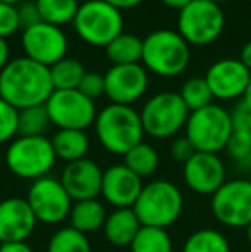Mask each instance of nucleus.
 Masks as SVG:
<instances>
[{
    "label": "nucleus",
    "mask_w": 251,
    "mask_h": 252,
    "mask_svg": "<svg viewBox=\"0 0 251 252\" xmlns=\"http://www.w3.org/2000/svg\"><path fill=\"white\" fill-rule=\"evenodd\" d=\"M210 2H215V3H218V5H220V3L225 2V0H210Z\"/></svg>",
    "instance_id": "47"
},
{
    "label": "nucleus",
    "mask_w": 251,
    "mask_h": 252,
    "mask_svg": "<svg viewBox=\"0 0 251 252\" xmlns=\"http://www.w3.org/2000/svg\"><path fill=\"white\" fill-rule=\"evenodd\" d=\"M141 223L133 208H119L107 215L104 225V235L108 244L115 247L131 246L136 233L140 232Z\"/></svg>",
    "instance_id": "20"
},
{
    "label": "nucleus",
    "mask_w": 251,
    "mask_h": 252,
    "mask_svg": "<svg viewBox=\"0 0 251 252\" xmlns=\"http://www.w3.org/2000/svg\"><path fill=\"white\" fill-rule=\"evenodd\" d=\"M0 252H33L28 242H3L0 244Z\"/></svg>",
    "instance_id": "39"
},
{
    "label": "nucleus",
    "mask_w": 251,
    "mask_h": 252,
    "mask_svg": "<svg viewBox=\"0 0 251 252\" xmlns=\"http://www.w3.org/2000/svg\"><path fill=\"white\" fill-rule=\"evenodd\" d=\"M57 161V155L47 136H17L5 151V166L12 175L24 180L47 177Z\"/></svg>",
    "instance_id": "5"
},
{
    "label": "nucleus",
    "mask_w": 251,
    "mask_h": 252,
    "mask_svg": "<svg viewBox=\"0 0 251 252\" xmlns=\"http://www.w3.org/2000/svg\"><path fill=\"white\" fill-rule=\"evenodd\" d=\"M143 186V179L131 172L124 163H115L104 170L100 196H104V199L115 209L133 208Z\"/></svg>",
    "instance_id": "19"
},
{
    "label": "nucleus",
    "mask_w": 251,
    "mask_h": 252,
    "mask_svg": "<svg viewBox=\"0 0 251 252\" xmlns=\"http://www.w3.org/2000/svg\"><path fill=\"white\" fill-rule=\"evenodd\" d=\"M104 2L110 3V5H114L115 9H119L122 12V10L134 9V7H138L141 2H143V0H104Z\"/></svg>",
    "instance_id": "40"
},
{
    "label": "nucleus",
    "mask_w": 251,
    "mask_h": 252,
    "mask_svg": "<svg viewBox=\"0 0 251 252\" xmlns=\"http://www.w3.org/2000/svg\"><path fill=\"white\" fill-rule=\"evenodd\" d=\"M179 96L182 98L184 105L188 106L189 113L212 105V100H214V94H212L205 77H198V76L191 77V79H188L182 84L181 91H179Z\"/></svg>",
    "instance_id": "31"
},
{
    "label": "nucleus",
    "mask_w": 251,
    "mask_h": 252,
    "mask_svg": "<svg viewBox=\"0 0 251 252\" xmlns=\"http://www.w3.org/2000/svg\"><path fill=\"white\" fill-rule=\"evenodd\" d=\"M72 26L84 43L105 48L124 33V16L121 10L104 0H86L79 3Z\"/></svg>",
    "instance_id": "6"
},
{
    "label": "nucleus",
    "mask_w": 251,
    "mask_h": 252,
    "mask_svg": "<svg viewBox=\"0 0 251 252\" xmlns=\"http://www.w3.org/2000/svg\"><path fill=\"white\" fill-rule=\"evenodd\" d=\"M182 179L193 192L214 196L225 182V165L218 155L196 151L182 165Z\"/></svg>",
    "instance_id": "16"
},
{
    "label": "nucleus",
    "mask_w": 251,
    "mask_h": 252,
    "mask_svg": "<svg viewBox=\"0 0 251 252\" xmlns=\"http://www.w3.org/2000/svg\"><path fill=\"white\" fill-rule=\"evenodd\" d=\"M225 151L234 161L251 163V137L239 132H232L231 139L225 146Z\"/></svg>",
    "instance_id": "33"
},
{
    "label": "nucleus",
    "mask_w": 251,
    "mask_h": 252,
    "mask_svg": "<svg viewBox=\"0 0 251 252\" xmlns=\"http://www.w3.org/2000/svg\"><path fill=\"white\" fill-rule=\"evenodd\" d=\"M184 136L196 151L218 155L225 150L232 136L231 112L215 103L191 112L184 127Z\"/></svg>",
    "instance_id": "7"
},
{
    "label": "nucleus",
    "mask_w": 251,
    "mask_h": 252,
    "mask_svg": "<svg viewBox=\"0 0 251 252\" xmlns=\"http://www.w3.org/2000/svg\"><path fill=\"white\" fill-rule=\"evenodd\" d=\"M241 103H245L248 108H251V81H250V84L246 86V90H245V93H243V96H241V100H239Z\"/></svg>",
    "instance_id": "44"
},
{
    "label": "nucleus",
    "mask_w": 251,
    "mask_h": 252,
    "mask_svg": "<svg viewBox=\"0 0 251 252\" xmlns=\"http://www.w3.org/2000/svg\"><path fill=\"white\" fill-rule=\"evenodd\" d=\"M124 165L140 179H144L157 172L158 165H160V156L151 144L141 141L124 155Z\"/></svg>",
    "instance_id": "24"
},
{
    "label": "nucleus",
    "mask_w": 251,
    "mask_h": 252,
    "mask_svg": "<svg viewBox=\"0 0 251 252\" xmlns=\"http://www.w3.org/2000/svg\"><path fill=\"white\" fill-rule=\"evenodd\" d=\"M239 60H241L243 65H245L246 69H248L250 72H251V40L245 45V47H243L241 57H239Z\"/></svg>",
    "instance_id": "42"
},
{
    "label": "nucleus",
    "mask_w": 251,
    "mask_h": 252,
    "mask_svg": "<svg viewBox=\"0 0 251 252\" xmlns=\"http://www.w3.org/2000/svg\"><path fill=\"white\" fill-rule=\"evenodd\" d=\"M86 74L84 65L76 59H62L50 67V77L54 90H77L83 76Z\"/></svg>",
    "instance_id": "28"
},
{
    "label": "nucleus",
    "mask_w": 251,
    "mask_h": 252,
    "mask_svg": "<svg viewBox=\"0 0 251 252\" xmlns=\"http://www.w3.org/2000/svg\"><path fill=\"white\" fill-rule=\"evenodd\" d=\"M182 252H231V244L218 230L200 228L186 239Z\"/></svg>",
    "instance_id": "27"
},
{
    "label": "nucleus",
    "mask_w": 251,
    "mask_h": 252,
    "mask_svg": "<svg viewBox=\"0 0 251 252\" xmlns=\"http://www.w3.org/2000/svg\"><path fill=\"white\" fill-rule=\"evenodd\" d=\"M189 45L178 31L157 30L143 38L141 65L158 77H178L188 69Z\"/></svg>",
    "instance_id": "3"
},
{
    "label": "nucleus",
    "mask_w": 251,
    "mask_h": 252,
    "mask_svg": "<svg viewBox=\"0 0 251 252\" xmlns=\"http://www.w3.org/2000/svg\"><path fill=\"white\" fill-rule=\"evenodd\" d=\"M231 120L232 132H239L251 137V108H248L245 103L238 101V105L231 110Z\"/></svg>",
    "instance_id": "36"
},
{
    "label": "nucleus",
    "mask_w": 251,
    "mask_h": 252,
    "mask_svg": "<svg viewBox=\"0 0 251 252\" xmlns=\"http://www.w3.org/2000/svg\"><path fill=\"white\" fill-rule=\"evenodd\" d=\"M246 240H248V244L251 246V223L246 226Z\"/></svg>",
    "instance_id": "46"
},
{
    "label": "nucleus",
    "mask_w": 251,
    "mask_h": 252,
    "mask_svg": "<svg viewBox=\"0 0 251 252\" xmlns=\"http://www.w3.org/2000/svg\"><path fill=\"white\" fill-rule=\"evenodd\" d=\"M194 153H196V150H194V146L191 144V141L186 136H178L174 141H172L171 156H172V159H176V161L184 165Z\"/></svg>",
    "instance_id": "38"
},
{
    "label": "nucleus",
    "mask_w": 251,
    "mask_h": 252,
    "mask_svg": "<svg viewBox=\"0 0 251 252\" xmlns=\"http://www.w3.org/2000/svg\"><path fill=\"white\" fill-rule=\"evenodd\" d=\"M105 220H107V209L104 202L97 199H84L72 202V208L69 213V221L74 230L84 233H93L97 230L104 228Z\"/></svg>",
    "instance_id": "21"
},
{
    "label": "nucleus",
    "mask_w": 251,
    "mask_h": 252,
    "mask_svg": "<svg viewBox=\"0 0 251 252\" xmlns=\"http://www.w3.org/2000/svg\"><path fill=\"white\" fill-rule=\"evenodd\" d=\"M105 77V96L115 105H133L148 90V70L141 63L112 65Z\"/></svg>",
    "instance_id": "14"
},
{
    "label": "nucleus",
    "mask_w": 251,
    "mask_h": 252,
    "mask_svg": "<svg viewBox=\"0 0 251 252\" xmlns=\"http://www.w3.org/2000/svg\"><path fill=\"white\" fill-rule=\"evenodd\" d=\"M52 126L59 129L86 130L95 126L98 110L93 100L84 96L79 90H54L45 103Z\"/></svg>",
    "instance_id": "10"
},
{
    "label": "nucleus",
    "mask_w": 251,
    "mask_h": 252,
    "mask_svg": "<svg viewBox=\"0 0 251 252\" xmlns=\"http://www.w3.org/2000/svg\"><path fill=\"white\" fill-rule=\"evenodd\" d=\"M225 26V16L220 5L210 0H193L179 10L178 33L188 45L205 47L220 38Z\"/></svg>",
    "instance_id": "9"
},
{
    "label": "nucleus",
    "mask_w": 251,
    "mask_h": 252,
    "mask_svg": "<svg viewBox=\"0 0 251 252\" xmlns=\"http://www.w3.org/2000/svg\"><path fill=\"white\" fill-rule=\"evenodd\" d=\"M129 249L131 252H174V242L167 228L141 225Z\"/></svg>",
    "instance_id": "25"
},
{
    "label": "nucleus",
    "mask_w": 251,
    "mask_h": 252,
    "mask_svg": "<svg viewBox=\"0 0 251 252\" xmlns=\"http://www.w3.org/2000/svg\"><path fill=\"white\" fill-rule=\"evenodd\" d=\"M9 53H10V50H9V43H7V40L0 38V70L9 63Z\"/></svg>",
    "instance_id": "41"
},
{
    "label": "nucleus",
    "mask_w": 251,
    "mask_h": 252,
    "mask_svg": "<svg viewBox=\"0 0 251 252\" xmlns=\"http://www.w3.org/2000/svg\"><path fill=\"white\" fill-rule=\"evenodd\" d=\"M21 30L19 16H17V5L0 2V38L7 40L9 36L16 34Z\"/></svg>",
    "instance_id": "34"
},
{
    "label": "nucleus",
    "mask_w": 251,
    "mask_h": 252,
    "mask_svg": "<svg viewBox=\"0 0 251 252\" xmlns=\"http://www.w3.org/2000/svg\"><path fill=\"white\" fill-rule=\"evenodd\" d=\"M102 180L104 170L90 158L67 163L61 173V182L72 202L97 199L102 192Z\"/></svg>",
    "instance_id": "17"
},
{
    "label": "nucleus",
    "mask_w": 251,
    "mask_h": 252,
    "mask_svg": "<svg viewBox=\"0 0 251 252\" xmlns=\"http://www.w3.org/2000/svg\"><path fill=\"white\" fill-rule=\"evenodd\" d=\"M0 2H3V3H10V5H19V3H23L24 0H0Z\"/></svg>",
    "instance_id": "45"
},
{
    "label": "nucleus",
    "mask_w": 251,
    "mask_h": 252,
    "mask_svg": "<svg viewBox=\"0 0 251 252\" xmlns=\"http://www.w3.org/2000/svg\"><path fill=\"white\" fill-rule=\"evenodd\" d=\"M164 5H167V7H171V9H176V10H181V9H184L186 5H189L193 0H160Z\"/></svg>",
    "instance_id": "43"
},
{
    "label": "nucleus",
    "mask_w": 251,
    "mask_h": 252,
    "mask_svg": "<svg viewBox=\"0 0 251 252\" xmlns=\"http://www.w3.org/2000/svg\"><path fill=\"white\" fill-rule=\"evenodd\" d=\"M17 117L19 110L0 98V144L10 143L17 137Z\"/></svg>",
    "instance_id": "32"
},
{
    "label": "nucleus",
    "mask_w": 251,
    "mask_h": 252,
    "mask_svg": "<svg viewBox=\"0 0 251 252\" xmlns=\"http://www.w3.org/2000/svg\"><path fill=\"white\" fill-rule=\"evenodd\" d=\"M77 90L88 96L90 100H97V98L104 96L105 94V77L104 74H98V72H86L83 76L79 83V88Z\"/></svg>",
    "instance_id": "35"
},
{
    "label": "nucleus",
    "mask_w": 251,
    "mask_h": 252,
    "mask_svg": "<svg viewBox=\"0 0 251 252\" xmlns=\"http://www.w3.org/2000/svg\"><path fill=\"white\" fill-rule=\"evenodd\" d=\"M38 225L26 197H7L0 201V244L26 242Z\"/></svg>",
    "instance_id": "18"
},
{
    "label": "nucleus",
    "mask_w": 251,
    "mask_h": 252,
    "mask_svg": "<svg viewBox=\"0 0 251 252\" xmlns=\"http://www.w3.org/2000/svg\"><path fill=\"white\" fill-rule=\"evenodd\" d=\"M26 201L30 204L38 223L45 225H57L69 218L72 199L64 189L61 179L55 177H41L31 182L28 189Z\"/></svg>",
    "instance_id": "12"
},
{
    "label": "nucleus",
    "mask_w": 251,
    "mask_h": 252,
    "mask_svg": "<svg viewBox=\"0 0 251 252\" xmlns=\"http://www.w3.org/2000/svg\"><path fill=\"white\" fill-rule=\"evenodd\" d=\"M52 93L50 69L28 57L9 60L0 70V98L16 110L45 105Z\"/></svg>",
    "instance_id": "1"
},
{
    "label": "nucleus",
    "mask_w": 251,
    "mask_h": 252,
    "mask_svg": "<svg viewBox=\"0 0 251 252\" xmlns=\"http://www.w3.org/2000/svg\"><path fill=\"white\" fill-rule=\"evenodd\" d=\"M43 23L62 28L74 21L79 9L77 0H35Z\"/></svg>",
    "instance_id": "26"
},
{
    "label": "nucleus",
    "mask_w": 251,
    "mask_h": 252,
    "mask_svg": "<svg viewBox=\"0 0 251 252\" xmlns=\"http://www.w3.org/2000/svg\"><path fill=\"white\" fill-rule=\"evenodd\" d=\"M52 122L45 105H36L19 110L17 136H45V132H47Z\"/></svg>",
    "instance_id": "29"
},
{
    "label": "nucleus",
    "mask_w": 251,
    "mask_h": 252,
    "mask_svg": "<svg viewBox=\"0 0 251 252\" xmlns=\"http://www.w3.org/2000/svg\"><path fill=\"white\" fill-rule=\"evenodd\" d=\"M212 215L229 228H246L251 223V180H225L210 199Z\"/></svg>",
    "instance_id": "11"
},
{
    "label": "nucleus",
    "mask_w": 251,
    "mask_h": 252,
    "mask_svg": "<svg viewBox=\"0 0 251 252\" xmlns=\"http://www.w3.org/2000/svg\"><path fill=\"white\" fill-rule=\"evenodd\" d=\"M95 132L105 150L121 156L140 144L144 136L140 112L129 105L115 103L104 106L98 112L95 120Z\"/></svg>",
    "instance_id": "2"
},
{
    "label": "nucleus",
    "mask_w": 251,
    "mask_h": 252,
    "mask_svg": "<svg viewBox=\"0 0 251 252\" xmlns=\"http://www.w3.org/2000/svg\"><path fill=\"white\" fill-rule=\"evenodd\" d=\"M47 252H93L91 242L84 233L72 226H64L50 237Z\"/></svg>",
    "instance_id": "30"
},
{
    "label": "nucleus",
    "mask_w": 251,
    "mask_h": 252,
    "mask_svg": "<svg viewBox=\"0 0 251 252\" xmlns=\"http://www.w3.org/2000/svg\"><path fill=\"white\" fill-rule=\"evenodd\" d=\"M133 209L141 225L169 228L181 218L184 197L174 182L158 179L144 184Z\"/></svg>",
    "instance_id": "4"
},
{
    "label": "nucleus",
    "mask_w": 251,
    "mask_h": 252,
    "mask_svg": "<svg viewBox=\"0 0 251 252\" xmlns=\"http://www.w3.org/2000/svg\"><path fill=\"white\" fill-rule=\"evenodd\" d=\"M189 110L176 91H160L141 106L140 119L144 134L153 139H169L186 127Z\"/></svg>",
    "instance_id": "8"
},
{
    "label": "nucleus",
    "mask_w": 251,
    "mask_h": 252,
    "mask_svg": "<svg viewBox=\"0 0 251 252\" xmlns=\"http://www.w3.org/2000/svg\"><path fill=\"white\" fill-rule=\"evenodd\" d=\"M205 81L217 100H241L251 81V72L239 59H220L208 67Z\"/></svg>",
    "instance_id": "15"
},
{
    "label": "nucleus",
    "mask_w": 251,
    "mask_h": 252,
    "mask_svg": "<svg viewBox=\"0 0 251 252\" xmlns=\"http://www.w3.org/2000/svg\"><path fill=\"white\" fill-rule=\"evenodd\" d=\"M21 45H23L24 57L48 69L66 59L67 48H69V41L62 28L47 24L43 21L28 30H23Z\"/></svg>",
    "instance_id": "13"
},
{
    "label": "nucleus",
    "mask_w": 251,
    "mask_h": 252,
    "mask_svg": "<svg viewBox=\"0 0 251 252\" xmlns=\"http://www.w3.org/2000/svg\"><path fill=\"white\" fill-rule=\"evenodd\" d=\"M52 146L59 159L71 163L86 158L90 151V137L84 130L59 129L52 137Z\"/></svg>",
    "instance_id": "22"
},
{
    "label": "nucleus",
    "mask_w": 251,
    "mask_h": 252,
    "mask_svg": "<svg viewBox=\"0 0 251 252\" xmlns=\"http://www.w3.org/2000/svg\"><path fill=\"white\" fill-rule=\"evenodd\" d=\"M105 55L112 65H129L141 63L143 40L133 33H121L114 41L105 47Z\"/></svg>",
    "instance_id": "23"
},
{
    "label": "nucleus",
    "mask_w": 251,
    "mask_h": 252,
    "mask_svg": "<svg viewBox=\"0 0 251 252\" xmlns=\"http://www.w3.org/2000/svg\"><path fill=\"white\" fill-rule=\"evenodd\" d=\"M17 16H19L21 30H28V28L41 23L40 12H38V7L35 2L24 0L23 3H19V5H17Z\"/></svg>",
    "instance_id": "37"
}]
</instances>
